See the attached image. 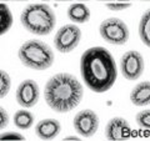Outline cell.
<instances>
[{
	"label": "cell",
	"mask_w": 150,
	"mask_h": 141,
	"mask_svg": "<svg viewBox=\"0 0 150 141\" xmlns=\"http://www.w3.org/2000/svg\"><path fill=\"white\" fill-rule=\"evenodd\" d=\"M80 74L91 91L101 94L110 90L118 78V68L112 55L103 46L85 50L80 58Z\"/></svg>",
	"instance_id": "1"
},
{
	"label": "cell",
	"mask_w": 150,
	"mask_h": 141,
	"mask_svg": "<svg viewBox=\"0 0 150 141\" xmlns=\"http://www.w3.org/2000/svg\"><path fill=\"white\" fill-rule=\"evenodd\" d=\"M84 89L79 80L71 74L59 73L45 84L44 97L48 106L55 112H69L81 102Z\"/></svg>",
	"instance_id": "2"
},
{
	"label": "cell",
	"mask_w": 150,
	"mask_h": 141,
	"mask_svg": "<svg viewBox=\"0 0 150 141\" xmlns=\"http://www.w3.org/2000/svg\"><path fill=\"white\" fill-rule=\"evenodd\" d=\"M21 25L31 34L43 36L49 35L55 29L56 16L54 10L45 3L30 4L20 15Z\"/></svg>",
	"instance_id": "3"
},
{
	"label": "cell",
	"mask_w": 150,
	"mask_h": 141,
	"mask_svg": "<svg viewBox=\"0 0 150 141\" xmlns=\"http://www.w3.org/2000/svg\"><path fill=\"white\" fill-rule=\"evenodd\" d=\"M23 65L33 70H46L54 63V51L41 40H28L18 51Z\"/></svg>",
	"instance_id": "4"
},
{
	"label": "cell",
	"mask_w": 150,
	"mask_h": 141,
	"mask_svg": "<svg viewBox=\"0 0 150 141\" xmlns=\"http://www.w3.org/2000/svg\"><path fill=\"white\" fill-rule=\"evenodd\" d=\"M99 32L106 43L112 45H124L128 43L130 31L128 25L119 18H109L101 21Z\"/></svg>",
	"instance_id": "5"
},
{
	"label": "cell",
	"mask_w": 150,
	"mask_h": 141,
	"mask_svg": "<svg viewBox=\"0 0 150 141\" xmlns=\"http://www.w3.org/2000/svg\"><path fill=\"white\" fill-rule=\"evenodd\" d=\"M81 39V30L75 24H67L56 31L54 44L58 51L63 54L71 53L76 49Z\"/></svg>",
	"instance_id": "6"
},
{
	"label": "cell",
	"mask_w": 150,
	"mask_h": 141,
	"mask_svg": "<svg viewBox=\"0 0 150 141\" xmlns=\"http://www.w3.org/2000/svg\"><path fill=\"white\" fill-rule=\"evenodd\" d=\"M144 68V58L137 50L126 51L120 59V71L123 76L129 81L138 80L143 75Z\"/></svg>",
	"instance_id": "7"
},
{
	"label": "cell",
	"mask_w": 150,
	"mask_h": 141,
	"mask_svg": "<svg viewBox=\"0 0 150 141\" xmlns=\"http://www.w3.org/2000/svg\"><path fill=\"white\" fill-rule=\"evenodd\" d=\"M73 126L83 137H91L99 129V117L90 109L81 110L75 115Z\"/></svg>",
	"instance_id": "8"
},
{
	"label": "cell",
	"mask_w": 150,
	"mask_h": 141,
	"mask_svg": "<svg viewBox=\"0 0 150 141\" xmlns=\"http://www.w3.org/2000/svg\"><path fill=\"white\" fill-rule=\"evenodd\" d=\"M39 96H40L39 85L31 79H26L24 81H21L19 84L15 92V99L18 104L25 107V109L35 106L38 101H39Z\"/></svg>",
	"instance_id": "9"
},
{
	"label": "cell",
	"mask_w": 150,
	"mask_h": 141,
	"mask_svg": "<svg viewBox=\"0 0 150 141\" xmlns=\"http://www.w3.org/2000/svg\"><path fill=\"white\" fill-rule=\"evenodd\" d=\"M131 136V126L124 117L116 116L109 120L105 128L108 140H128Z\"/></svg>",
	"instance_id": "10"
},
{
	"label": "cell",
	"mask_w": 150,
	"mask_h": 141,
	"mask_svg": "<svg viewBox=\"0 0 150 141\" xmlns=\"http://www.w3.org/2000/svg\"><path fill=\"white\" fill-rule=\"evenodd\" d=\"M62 125L55 119L40 120L35 126V134L41 140H53L60 134Z\"/></svg>",
	"instance_id": "11"
},
{
	"label": "cell",
	"mask_w": 150,
	"mask_h": 141,
	"mask_svg": "<svg viewBox=\"0 0 150 141\" xmlns=\"http://www.w3.org/2000/svg\"><path fill=\"white\" fill-rule=\"evenodd\" d=\"M130 101L135 106H148L150 104V82H139L130 92Z\"/></svg>",
	"instance_id": "12"
},
{
	"label": "cell",
	"mask_w": 150,
	"mask_h": 141,
	"mask_svg": "<svg viewBox=\"0 0 150 141\" xmlns=\"http://www.w3.org/2000/svg\"><path fill=\"white\" fill-rule=\"evenodd\" d=\"M90 15V9L81 1L71 4L68 8V18L75 24H84V23L89 21Z\"/></svg>",
	"instance_id": "13"
},
{
	"label": "cell",
	"mask_w": 150,
	"mask_h": 141,
	"mask_svg": "<svg viewBox=\"0 0 150 141\" xmlns=\"http://www.w3.org/2000/svg\"><path fill=\"white\" fill-rule=\"evenodd\" d=\"M13 13L5 3L0 1V36L6 34L13 25Z\"/></svg>",
	"instance_id": "14"
},
{
	"label": "cell",
	"mask_w": 150,
	"mask_h": 141,
	"mask_svg": "<svg viewBox=\"0 0 150 141\" xmlns=\"http://www.w3.org/2000/svg\"><path fill=\"white\" fill-rule=\"evenodd\" d=\"M34 115L28 110H19L14 114V124L18 129L28 130L34 125Z\"/></svg>",
	"instance_id": "15"
},
{
	"label": "cell",
	"mask_w": 150,
	"mask_h": 141,
	"mask_svg": "<svg viewBox=\"0 0 150 141\" xmlns=\"http://www.w3.org/2000/svg\"><path fill=\"white\" fill-rule=\"evenodd\" d=\"M139 36L142 39L143 43L150 46V11L146 10L144 14L142 19H140L139 23Z\"/></svg>",
	"instance_id": "16"
},
{
	"label": "cell",
	"mask_w": 150,
	"mask_h": 141,
	"mask_svg": "<svg viewBox=\"0 0 150 141\" xmlns=\"http://www.w3.org/2000/svg\"><path fill=\"white\" fill-rule=\"evenodd\" d=\"M11 87V79L5 70L0 69V99L5 97Z\"/></svg>",
	"instance_id": "17"
},
{
	"label": "cell",
	"mask_w": 150,
	"mask_h": 141,
	"mask_svg": "<svg viewBox=\"0 0 150 141\" xmlns=\"http://www.w3.org/2000/svg\"><path fill=\"white\" fill-rule=\"evenodd\" d=\"M135 120H137V124L142 129H145V130L150 129V111L149 110H143L138 112Z\"/></svg>",
	"instance_id": "18"
},
{
	"label": "cell",
	"mask_w": 150,
	"mask_h": 141,
	"mask_svg": "<svg viewBox=\"0 0 150 141\" xmlns=\"http://www.w3.org/2000/svg\"><path fill=\"white\" fill-rule=\"evenodd\" d=\"M130 6H131L130 3H124V1H108L106 3V8L111 11H121Z\"/></svg>",
	"instance_id": "19"
},
{
	"label": "cell",
	"mask_w": 150,
	"mask_h": 141,
	"mask_svg": "<svg viewBox=\"0 0 150 141\" xmlns=\"http://www.w3.org/2000/svg\"><path fill=\"white\" fill-rule=\"evenodd\" d=\"M1 140H19V141H23L25 140V136L15 133V131H6V133H3L0 134V141Z\"/></svg>",
	"instance_id": "20"
},
{
	"label": "cell",
	"mask_w": 150,
	"mask_h": 141,
	"mask_svg": "<svg viewBox=\"0 0 150 141\" xmlns=\"http://www.w3.org/2000/svg\"><path fill=\"white\" fill-rule=\"evenodd\" d=\"M8 124H9V114L3 106H0V130L5 129Z\"/></svg>",
	"instance_id": "21"
},
{
	"label": "cell",
	"mask_w": 150,
	"mask_h": 141,
	"mask_svg": "<svg viewBox=\"0 0 150 141\" xmlns=\"http://www.w3.org/2000/svg\"><path fill=\"white\" fill-rule=\"evenodd\" d=\"M64 140H67V141H79L80 139H79L78 136H68V137H65Z\"/></svg>",
	"instance_id": "22"
},
{
	"label": "cell",
	"mask_w": 150,
	"mask_h": 141,
	"mask_svg": "<svg viewBox=\"0 0 150 141\" xmlns=\"http://www.w3.org/2000/svg\"><path fill=\"white\" fill-rule=\"evenodd\" d=\"M1 3H5V1H26V0H0Z\"/></svg>",
	"instance_id": "23"
},
{
	"label": "cell",
	"mask_w": 150,
	"mask_h": 141,
	"mask_svg": "<svg viewBox=\"0 0 150 141\" xmlns=\"http://www.w3.org/2000/svg\"><path fill=\"white\" fill-rule=\"evenodd\" d=\"M98 1H106L108 3V1H112V0H98Z\"/></svg>",
	"instance_id": "24"
},
{
	"label": "cell",
	"mask_w": 150,
	"mask_h": 141,
	"mask_svg": "<svg viewBox=\"0 0 150 141\" xmlns=\"http://www.w3.org/2000/svg\"><path fill=\"white\" fill-rule=\"evenodd\" d=\"M56 1H71V0H56Z\"/></svg>",
	"instance_id": "25"
},
{
	"label": "cell",
	"mask_w": 150,
	"mask_h": 141,
	"mask_svg": "<svg viewBox=\"0 0 150 141\" xmlns=\"http://www.w3.org/2000/svg\"><path fill=\"white\" fill-rule=\"evenodd\" d=\"M80 1H86V0H80Z\"/></svg>",
	"instance_id": "26"
}]
</instances>
